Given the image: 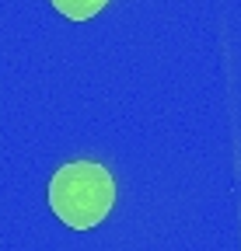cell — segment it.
Listing matches in <instances>:
<instances>
[{
  "instance_id": "7a4b0ae2",
  "label": "cell",
  "mask_w": 241,
  "mask_h": 251,
  "mask_svg": "<svg viewBox=\"0 0 241 251\" xmlns=\"http://www.w3.org/2000/svg\"><path fill=\"white\" fill-rule=\"evenodd\" d=\"M105 4H108V0H53V7H56L59 14H67L70 21H87V18H95Z\"/></svg>"
},
{
  "instance_id": "6da1fadb",
  "label": "cell",
  "mask_w": 241,
  "mask_h": 251,
  "mask_svg": "<svg viewBox=\"0 0 241 251\" xmlns=\"http://www.w3.org/2000/svg\"><path fill=\"white\" fill-rule=\"evenodd\" d=\"M115 206V181L95 161H70L49 181V209L74 230H91Z\"/></svg>"
}]
</instances>
